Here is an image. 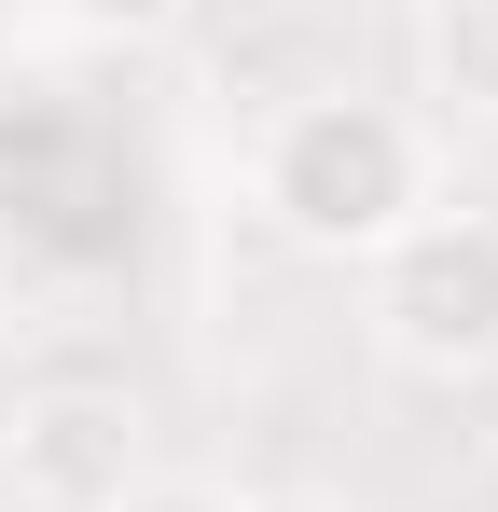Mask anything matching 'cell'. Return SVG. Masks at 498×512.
<instances>
[{
	"label": "cell",
	"mask_w": 498,
	"mask_h": 512,
	"mask_svg": "<svg viewBox=\"0 0 498 512\" xmlns=\"http://www.w3.org/2000/svg\"><path fill=\"white\" fill-rule=\"evenodd\" d=\"M249 208L319 263H374L402 222H429V125L388 97H291L249 153Z\"/></svg>",
	"instance_id": "6da1fadb"
},
{
	"label": "cell",
	"mask_w": 498,
	"mask_h": 512,
	"mask_svg": "<svg viewBox=\"0 0 498 512\" xmlns=\"http://www.w3.org/2000/svg\"><path fill=\"white\" fill-rule=\"evenodd\" d=\"M374 346L402 374H498V222L485 208H429L374 250Z\"/></svg>",
	"instance_id": "7a4b0ae2"
},
{
	"label": "cell",
	"mask_w": 498,
	"mask_h": 512,
	"mask_svg": "<svg viewBox=\"0 0 498 512\" xmlns=\"http://www.w3.org/2000/svg\"><path fill=\"white\" fill-rule=\"evenodd\" d=\"M14 485H28V512H111L139 485V416L97 402V388L28 402V416H14Z\"/></svg>",
	"instance_id": "3957f363"
},
{
	"label": "cell",
	"mask_w": 498,
	"mask_h": 512,
	"mask_svg": "<svg viewBox=\"0 0 498 512\" xmlns=\"http://www.w3.org/2000/svg\"><path fill=\"white\" fill-rule=\"evenodd\" d=\"M415 56H429V97L457 125H498V0H429L415 14Z\"/></svg>",
	"instance_id": "277c9868"
},
{
	"label": "cell",
	"mask_w": 498,
	"mask_h": 512,
	"mask_svg": "<svg viewBox=\"0 0 498 512\" xmlns=\"http://www.w3.org/2000/svg\"><path fill=\"white\" fill-rule=\"evenodd\" d=\"M56 14H70L83 42H153V28H180L194 0H56Z\"/></svg>",
	"instance_id": "5b68a950"
},
{
	"label": "cell",
	"mask_w": 498,
	"mask_h": 512,
	"mask_svg": "<svg viewBox=\"0 0 498 512\" xmlns=\"http://www.w3.org/2000/svg\"><path fill=\"white\" fill-rule=\"evenodd\" d=\"M111 512H236V499H222V485H180V471H166V485H125Z\"/></svg>",
	"instance_id": "8992f818"
},
{
	"label": "cell",
	"mask_w": 498,
	"mask_h": 512,
	"mask_svg": "<svg viewBox=\"0 0 498 512\" xmlns=\"http://www.w3.org/2000/svg\"><path fill=\"white\" fill-rule=\"evenodd\" d=\"M236 512H346V499H305V485H291V499H236Z\"/></svg>",
	"instance_id": "52a82bcc"
}]
</instances>
